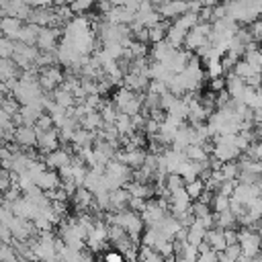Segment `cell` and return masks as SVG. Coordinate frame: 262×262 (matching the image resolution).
<instances>
[{
	"label": "cell",
	"instance_id": "6da1fadb",
	"mask_svg": "<svg viewBox=\"0 0 262 262\" xmlns=\"http://www.w3.org/2000/svg\"><path fill=\"white\" fill-rule=\"evenodd\" d=\"M59 133H57V129H49V131H37V145L43 149V151H47V154H51V151H55V149H59Z\"/></svg>",
	"mask_w": 262,
	"mask_h": 262
},
{
	"label": "cell",
	"instance_id": "7a4b0ae2",
	"mask_svg": "<svg viewBox=\"0 0 262 262\" xmlns=\"http://www.w3.org/2000/svg\"><path fill=\"white\" fill-rule=\"evenodd\" d=\"M205 244L215 250V252H223L227 248V242H225V229H219V227H211L207 229V235H205Z\"/></svg>",
	"mask_w": 262,
	"mask_h": 262
},
{
	"label": "cell",
	"instance_id": "3957f363",
	"mask_svg": "<svg viewBox=\"0 0 262 262\" xmlns=\"http://www.w3.org/2000/svg\"><path fill=\"white\" fill-rule=\"evenodd\" d=\"M72 160H74V158L70 156L68 149H55V151H51V154L47 156L45 164H47V168H51V170H61V168L70 166Z\"/></svg>",
	"mask_w": 262,
	"mask_h": 262
},
{
	"label": "cell",
	"instance_id": "277c9868",
	"mask_svg": "<svg viewBox=\"0 0 262 262\" xmlns=\"http://www.w3.org/2000/svg\"><path fill=\"white\" fill-rule=\"evenodd\" d=\"M14 139H16V143L23 145V147L35 145V143H37V129H35V127H29V125H23V127L14 129Z\"/></svg>",
	"mask_w": 262,
	"mask_h": 262
},
{
	"label": "cell",
	"instance_id": "5b68a950",
	"mask_svg": "<svg viewBox=\"0 0 262 262\" xmlns=\"http://www.w3.org/2000/svg\"><path fill=\"white\" fill-rule=\"evenodd\" d=\"M205 235H207V227L201 225L196 219H194V223H192L190 227H186V244H188V246L199 248V246L205 242Z\"/></svg>",
	"mask_w": 262,
	"mask_h": 262
},
{
	"label": "cell",
	"instance_id": "8992f818",
	"mask_svg": "<svg viewBox=\"0 0 262 262\" xmlns=\"http://www.w3.org/2000/svg\"><path fill=\"white\" fill-rule=\"evenodd\" d=\"M213 219H215V227L219 229H237V219L231 213V209L223 213H213Z\"/></svg>",
	"mask_w": 262,
	"mask_h": 262
},
{
	"label": "cell",
	"instance_id": "52a82bcc",
	"mask_svg": "<svg viewBox=\"0 0 262 262\" xmlns=\"http://www.w3.org/2000/svg\"><path fill=\"white\" fill-rule=\"evenodd\" d=\"M184 190H186V194H188L190 201H199L203 196V192L207 190V186H205V180L203 178H196V180H188L184 184Z\"/></svg>",
	"mask_w": 262,
	"mask_h": 262
},
{
	"label": "cell",
	"instance_id": "ba28073f",
	"mask_svg": "<svg viewBox=\"0 0 262 262\" xmlns=\"http://www.w3.org/2000/svg\"><path fill=\"white\" fill-rule=\"evenodd\" d=\"M231 207V196L229 194H223V192H215L213 199H211V211L213 213H223V211H229Z\"/></svg>",
	"mask_w": 262,
	"mask_h": 262
},
{
	"label": "cell",
	"instance_id": "9c48e42d",
	"mask_svg": "<svg viewBox=\"0 0 262 262\" xmlns=\"http://www.w3.org/2000/svg\"><path fill=\"white\" fill-rule=\"evenodd\" d=\"M0 262H20L16 248L10 246V244H4V246L0 248Z\"/></svg>",
	"mask_w": 262,
	"mask_h": 262
},
{
	"label": "cell",
	"instance_id": "30bf717a",
	"mask_svg": "<svg viewBox=\"0 0 262 262\" xmlns=\"http://www.w3.org/2000/svg\"><path fill=\"white\" fill-rule=\"evenodd\" d=\"M100 262H127V258L117 250H108L100 256Z\"/></svg>",
	"mask_w": 262,
	"mask_h": 262
},
{
	"label": "cell",
	"instance_id": "8fae6325",
	"mask_svg": "<svg viewBox=\"0 0 262 262\" xmlns=\"http://www.w3.org/2000/svg\"><path fill=\"white\" fill-rule=\"evenodd\" d=\"M10 188V176L0 170V192H6Z\"/></svg>",
	"mask_w": 262,
	"mask_h": 262
},
{
	"label": "cell",
	"instance_id": "7c38bea8",
	"mask_svg": "<svg viewBox=\"0 0 262 262\" xmlns=\"http://www.w3.org/2000/svg\"><path fill=\"white\" fill-rule=\"evenodd\" d=\"M260 23H262V12H260Z\"/></svg>",
	"mask_w": 262,
	"mask_h": 262
}]
</instances>
